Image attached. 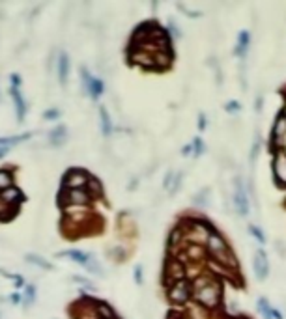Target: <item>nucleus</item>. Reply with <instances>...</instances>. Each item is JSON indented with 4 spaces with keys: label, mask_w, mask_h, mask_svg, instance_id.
I'll use <instances>...</instances> for the list:
<instances>
[{
    "label": "nucleus",
    "mask_w": 286,
    "mask_h": 319,
    "mask_svg": "<svg viewBox=\"0 0 286 319\" xmlns=\"http://www.w3.org/2000/svg\"><path fill=\"white\" fill-rule=\"evenodd\" d=\"M98 312H100L101 319H116L114 315V310L107 302H98Z\"/></svg>",
    "instance_id": "24"
},
{
    "label": "nucleus",
    "mask_w": 286,
    "mask_h": 319,
    "mask_svg": "<svg viewBox=\"0 0 286 319\" xmlns=\"http://www.w3.org/2000/svg\"><path fill=\"white\" fill-rule=\"evenodd\" d=\"M271 172H273L275 183H277L279 187H282V189H286V150L284 148L273 151Z\"/></svg>",
    "instance_id": "2"
},
{
    "label": "nucleus",
    "mask_w": 286,
    "mask_h": 319,
    "mask_svg": "<svg viewBox=\"0 0 286 319\" xmlns=\"http://www.w3.org/2000/svg\"><path fill=\"white\" fill-rule=\"evenodd\" d=\"M168 28H170V34H172L174 38H180V36H181V32L178 30V25H176V23H172V21H170Z\"/></svg>",
    "instance_id": "36"
},
{
    "label": "nucleus",
    "mask_w": 286,
    "mask_h": 319,
    "mask_svg": "<svg viewBox=\"0 0 286 319\" xmlns=\"http://www.w3.org/2000/svg\"><path fill=\"white\" fill-rule=\"evenodd\" d=\"M30 135H21V137H12V138H0V146H14V144H19L23 140H27Z\"/></svg>",
    "instance_id": "27"
},
{
    "label": "nucleus",
    "mask_w": 286,
    "mask_h": 319,
    "mask_svg": "<svg viewBox=\"0 0 286 319\" xmlns=\"http://www.w3.org/2000/svg\"><path fill=\"white\" fill-rule=\"evenodd\" d=\"M67 67H69V60H67V54L62 52L60 60H58V77H60V82L66 84V78H67Z\"/></svg>",
    "instance_id": "20"
},
{
    "label": "nucleus",
    "mask_w": 286,
    "mask_h": 319,
    "mask_svg": "<svg viewBox=\"0 0 286 319\" xmlns=\"http://www.w3.org/2000/svg\"><path fill=\"white\" fill-rule=\"evenodd\" d=\"M181 153H183V155H191V153H193V144H187V146H183Z\"/></svg>",
    "instance_id": "39"
},
{
    "label": "nucleus",
    "mask_w": 286,
    "mask_h": 319,
    "mask_svg": "<svg viewBox=\"0 0 286 319\" xmlns=\"http://www.w3.org/2000/svg\"><path fill=\"white\" fill-rule=\"evenodd\" d=\"M88 194H92V196H101V185L98 179H88Z\"/></svg>",
    "instance_id": "26"
},
{
    "label": "nucleus",
    "mask_w": 286,
    "mask_h": 319,
    "mask_svg": "<svg viewBox=\"0 0 286 319\" xmlns=\"http://www.w3.org/2000/svg\"><path fill=\"white\" fill-rule=\"evenodd\" d=\"M100 114H101V131H103V135H105V137H109V135L113 133L111 116H109V112H107L105 107H101V109H100Z\"/></svg>",
    "instance_id": "16"
},
{
    "label": "nucleus",
    "mask_w": 286,
    "mask_h": 319,
    "mask_svg": "<svg viewBox=\"0 0 286 319\" xmlns=\"http://www.w3.org/2000/svg\"><path fill=\"white\" fill-rule=\"evenodd\" d=\"M193 295L197 299V304L204 310H215L219 308L221 300H223V286L221 280L213 278L208 286H202L199 289H193Z\"/></svg>",
    "instance_id": "1"
},
{
    "label": "nucleus",
    "mask_w": 286,
    "mask_h": 319,
    "mask_svg": "<svg viewBox=\"0 0 286 319\" xmlns=\"http://www.w3.org/2000/svg\"><path fill=\"white\" fill-rule=\"evenodd\" d=\"M174 179H176V181H174V185L172 187H170V194H174V192H176V190L180 189V185H181V181H183V172H178V174H176V176H174Z\"/></svg>",
    "instance_id": "32"
},
{
    "label": "nucleus",
    "mask_w": 286,
    "mask_h": 319,
    "mask_svg": "<svg viewBox=\"0 0 286 319\" xmlns=\"http://www.w3.org/2000/svg\"><path fill=\"white\" fill-rule=\"evenodd\" d=\"M232 202H234V209L240 217H247L249 215V198L245 194V187L241 183L240 177L234 179V192H232Z\"/></svg>",
    "instance_id": "5"
},
{
    "label": "nucleus",
    "mask_w": 286,
    "mask_h": 319,
    "mask_svg": "<svg viewBox=\"0 0 286 319\" xmlns=\"http://www.w3.org/2000/svg\"><path fill=\"white\" fill-rule=\"evenodd\" d=\"M193 202L199 205V207H208L210 205V189H206V190H200L199 194L195 196L193 198Z\"/></svg>",
    "instance_id": "22"
},
{
    "label": "nucleus",
    "mask_w": 286,
    "mask_h": 319,
    "mask_svg": "<svg viewBox=\"0 0 286 319\" xmlns=\"http://www.w3.org/2000/svg\"><path fill=\"white\" fill-rule=\"evenodd\" d=\"M204 252H206V250H204V247H200V245H189V247H187V258L193 261L204 260V256H206Z\"/></svg>",
    "instance_id": "14"
},
{
    "label": "nucleus",
    "mask_w": 286,
    "mask_h": 319,
    "mask_svg": "<svg viewBox=\"0 0 286 319\" xmlns=\"http://www.w3.org/2000/svg\"><path fill=\"white\" fill-rule=\"evenodd\" d=\"M249 234L253 235L254 239L258 243H266V234L258 228V226H254V224H249Z\"/></svg>",
    "instance_id": "25"
},
{
    "label": "nucleus",
    "mask_w": 286,
    "mask_h": 319,
    "mask_svg": "<svg viewBox=\"0 0 286 319\" xmlns=\"http://www.w3.org/2000/svg\"><path fill=\"white\" fill-rule=\"evenodd\" d=\"M27 260L28 261H32V263H36V265H41V267H45V269H51V263L49 261H45L43 258H38V256H27Z\"/></svg>",
    "instance_id": "31"
},
{
    "label": "nucleus",
    "mask_w": 286,
    "mask_h": 319,
    "mask_svg": "<svg viewBox=\"0 0 286 319\" xmlns=\"http://www.w3.org/2000/svg\"><path fill=\"white\" fill-rule=\"evenodd\" d=\"M135 278H137V284H142V271H140V267L135 269Z\"/></svg>",
    "instance_id": "40"
},
{
    "label": "nucleus",
    "mask_w": 286,
    "mask_h": 319,
    "mask_svg": "<svg viewBox=\"0 0 286 319\" xmlns=\"http://www.w3.org/2000/svg\"><path fill=\"white\" fill-rule=\"evenodd\" d=\"M80 77H82V84H84V88H86L88 93H90L93 99L100 97L101 93H103V82H101L100 78L92 77L84 67L80 69Z\"/></svg>",
    "instance_id": "8"
},
{
    "label": "nucleus",
    "mask_w": 286,
    "mask_h": 319,
    "mask_svg": "<svg viewBox=\"0 0 286 319\" xmlns=\"http://www.w3.org/2000/svg\"><path fill=\"white\" fill-rule=\"evenodd\" d=\"M60 116V111H56V109H51V111L45 112V120H53V118H58Z\"/></svg>",
    "instance_id": "38"
},
{
    "label": "nucleus",
    "mask_w": 286,
    "mask_h": 319,
    "mask_svg": "<svg viewBox=\"0 0 286 319\" xmlns=\"http://www.w3.org/2000/svg\"><path fill=\"white\" fill-rule=\"evenodd\" d=\"M131 60H133L135 64L142 65L144 69H155V60H153V56L150 54V52L146 51H133L131 52Z\"/></svg>",
    "instance_id": "10"
},
{
    "label": "nucleus",
    "mask_w": 286,
    "mask_h": 319,
    "mask_svg": "<svg viewBox=\"0 0 286 319\" xmlns=\"http://www.w3.org/2000/svg\"><path fill=\"white\" fill-rule=\"evenodd\" d=\"M280 116H282V118H284V120H286V103H284V109L280 111Z\"/></svg>",
    "instance_id": "42"
},
{
    "label": "nucleus",
    "mask_w": 286,
    "mask_h": 319,
    "mask_svg": "<svg viewBox=\"0 0 286 319\" xmlns=\"http://www.w3.org/2000/svg\"><path fill=\"white\" fill-rule=\"evenodd\" d=\"M208 127L206 114H199V131H204Z\"/></svg>",
    "instance_id": "35"
},
{
    "label": "nucleus",
    "mask_w": 286,
    "mask_h": 319,
    "mask_svg": "<svg viewBox=\"0 0 286 319\" xmlns=\"http://www.w3.org/2000/svg\"><path fill=\"white\" fill-rule=\"evenodd\" d=\"M86 183H88L86 174L80 172V170H71L66 176V185H69L71 189H80V187H84Z\"/></svg>",
    "instance_id": "11"
},
{
    "label": "nucleus",
    "mask_w": 286,
    "mask_h": 319,
    "mask_svg": "<svg viewBox=\"0 0 286 319\" xmlns=\"http://www.w3.org/2000/svg\"><path fill=\"white\" fill-rule=\"evenodd\" d=\"M185 267L181 265L178 260H168L165 263V274H163V282H165L166 289L170 286H174L176 282H181L185 280Z\"/></svg>",
    "instance_id": "4"
},
{
    "label": "nucleus",
    "mask_w": 286,
    "mask_h": 319,
    "mask_svg": "<svg viewBox=\"0 0 286 319\" xmlns=\"http://www.w3.org/2000/svg\"><path fill=\"white\" fill-rule=\"evenodd\" d=\"M230 247H228V243H226L225 235L217 232V230H213L212 235L208 237L206 241V252L210 254V258H215V256L223 254V252H228Z\"/></svg>",
    "instance_id": "6"
},
{
    "label": "nucleus",
    "mask_w": 286,
    "mask_h": 319,
    "mask_svg": "<svg viewBox=\"0 0 286 319\" xmlns=\"http://www.w3.org/2000/svg\"><path fill=\"white\" fill-rule=\"evenodd\" d=\"M275 247H277V250L280 248V252H282V256L286 254V247H284V243H282V241H277V243H275Z\"/></svg>",
    "instance_id": "41"
},
{
    "label": "nucleus",
    "mask_w": 286,
    "mask_h": 319,
    "mask_svg": "<svg viewBox=\"0 0 286 319\" xmlns=\"http://www.w3.org/2000/svg\"><path fill=\"white\" fill-rule=\"evenodd\" d=\"M6 151H8V148H0V157L4 155V153H6Z\"/></svg>",
    "instance_id": "43"
},
{
    "label": "nucleus",
    "mask_w": 286,
    "mask_h": 319,
    "mask_svg": "<svg viewBox=\"0 0 286 319\" xmlns=\"http://www.w3.org/2000/svg\"><path fill=\"white\" fill-rule=\"evenodd\" d=\"M12 95H14L15 104H17V120H19V122H23V118H25V101H23V97H21V93H19V90H17V86H14V88H12Z\"/></svg>",
    "instance_id": "19"
},
{
    "label": "nucleus",
    "mask_w": 286,
    "mask_h": 319,
    "mask_svg": "<svg viewBox=\"0 0 286 319\" xmlns=\"http://www.w3.org/2000/svg\"><path fill=\"white\" fill-rule=\"evenodd\" d=\"M234 319H245V317H234Z\"/></svg>",
    "instance_id": "44"
},
{
    "label": "nucleus",
    "mask_w": 286,
    "mask_h": 319,
    "mask_svg": "<svg viewBox=\"0 0 286 319\" xmlns=\"http://www.w3.org/2000/svg\"><path fill=\"white\" fill-rule=\"evenodd\" d=\"M12 185V176L8 174V172H4V170H0V187L2 189H8Z\"/></svg>",
    "instance_id": "30"
},
{
    "label": "nucleus",
    "mask_w": 286,
    "mask_h": 319,
    "mask_svg": "<svg viewBox=\"0 0 286 319\" xmlns=\"http://www.w3.org/2000/svg\"><path fill=\"white\" fill-rule=\"evenodd\" d=\"M25 299H27L25 300V304H27V306L34 302V286H27V297H25Z\"/></svg>",
    "instance_id": "34"
},
{
    "label": "nucleus",
    "mask_w": 286,
    "mask_h": 319,
    "mask_svg": "<svg viewBox=\"0 0 286 319\" xmlns=\"http://www.w3.org/2000/svg\"><path fill=\"white\" fill-rule=\"evenodd\" d=\"M191 295H193V286H191V282L187 280L176 282L174 286L166 289V297L174 304H185L187 300L191 299Z\"/></svg>",
    "instance_id": "3"
},
{
    "label": "nucleus",
    "mask_w": 286,
    "mask_h": 319,
    "mask_svg": "<svg viewBox=\"0 0 286 319\" xmlns=\"http://www.w3.org/2000/svg\"><path fill=\"white\" fill-rule=\"evenodd\" d=\"M260 148H262V144H260V137H256L254 138V142H253V148H251V155H249V161H251V163H256L258 153H260Z\"/></svg>",
    "instance_id": "28"
},
{
    "label": "nucleus",
    "mask_w": 286,
    "mask_h": 319,
    "mask_svg": "<svg viewBox=\"0 0 286 319\" xmlns=\"http://www.w3.org/2000/svg\"><path fill=\"white\" fill-rule=\"evenodd\" d=\"M225 111L230 112V114H234V112H240L241 107H240V103H238V101H228V103H226V107H225Z\"/></svg>",
    "instance_id": "33"
},
{
    "label": "nucleus",
    "mask_w": 286,
    "mask_h": 319,
    "mask_svg": "<svg viewBox=\"0 0 286 319\" xmlns=\"http://www.w3.org/2000/svg\"><path fill=\"white\" fill-rule=\"evenodd\" d=\"M249 45H251V34H249V30H241L238 36V45L234 47V54L243 58L249 51Z\"/></svg>",
    "instance_id": "12"
},
{
    "label": "nucleus",
    "mask_w": 286,
    "mask_h": 319,
    "mask_svg": "<svg viewBox=\"0 0 286 319\" xmlns=\"http://www.w3.org/2000/svg\"><path fill=\"white\" fill-rule=\"evenodd\" d=\"M256 308H258L260 315H262L264 319H273V317H271V310H273V306L269 304V300H267L266 297H260L258 302H256Z\"/></svg>",
    "instance_id": "18"
},
{
    "label": "nucleus",
    "mask_w": 286,
    "mask_h": 319,
    "mask_svg": "<svg viewBox=\"0 0 286 319\" xmlns=\"http://www.w3.org/2000/svg\"><path fill=\"white\" fill-rule=\"evenodd\" d=\"M66 140V127H56V129L51 133V142L54 144V146H60L62 142Z\"/></svg>",
    "instance_id": "23"
},
{
    "label": "nucleus",
    "mask_w": 286,
    "mask_h": 319,
    "mask_svg": "<svg viewBox=\"0 0 286 319\" xmlns=\"http://www.w3.org/2000/svg\"><path fill=\"white\" fill-rule=\"evenodd\" d=\"M21 198H23V194H21V190L19 189H4V192L0 194V200L2 202H6V203H12V202H19Z\"/></svg>",
    "instance_id": "15"
},
{
    "label": "nucleus",
    "mask_w": 286,
    "mask_h": 319,
    "mask_svg": "<svg viewBox=\"0 0 286 319\" xmlns=\"http://www.w3.org/2000/svg\"><path fill=\"white\" fill-rule=\"evenodd\" d=\"M88 198H90L88 192H84V190H80V189H73L69 192V202L71 203H86Z\"/></svg>",
    "instance_id": "21"
},
{
    "label": "nucleus",
    "mask_w": 286,
    "mask_h": 319,
    "mask_svg": "<svg viewBox=\"0 0 286 319\" xmlns=\"http://www.w3.org/2000/svg\"><path fill=\"white\" fill-rule=\"evenodd\" d=\"M193 155L195 157H199V155H202V153H204V151H206V144L202 142V138L200 137H197L193 140Z\"/></svg>",
    "instance_id": "29"
},
{
    "label": "nucleus",
    "mask_w": 286,
    "mask_h": 319,
    "mask_svg": "<svg viewBox=\"0 0 286 319\" xmlns=\"http://www.w3.org/2000/svg\"><path fill=\"white\" fill-rule=\"evenodd\" d=\"M66 256H69L71 260L80 263V265H84V267H88L92 263V258L88 254H84V252H80V250H69V252H66Z\"/></svg>",
    "instance_id": "17"
},
{
    "label": "nucleus",
    "mask_w": 286,
    "mask_h": 319,
    "mask_svg": "<svg viewBox=\"0 0 286 319\" xmlns=\"http://www.w3.org/2000/svg\"><path fill=\"white\" fill-rule=\"evenodd\" d=\"M174 176H176V174H174L172 170H170V172L166 174L165 181H163V185H165V189H170V183H172V177H174Z\"/></svg>",
    "instance_id": "37"
},
{
    "label": "nucleus",
    "mask_w": 286,
    "mask_h": 319,
    "mask_svg": "<svg viewBox=\"0 0 286 319\" xmlns=\"http://www.w3.org/2000/svg\"><path fill=\"white\" fill-rule=\"evenodd\" d=\"M253 271H254V276H256V280L258 282H264L267 278V274H269V261H267V256L262 248H258V250L254 252Z\"/></svg>",
    "instance_id": "7"
},
{
    "label": "nucleus",
    "mask_w": 286,
    "mask_h": 319,
    "mask_svg": "<svg viewBox=\"0 0 286 319\" xmlns=\"http://www.w3.org/2000/svg\"><path fill=\"white\" fill-rule=\"evenodd\" d=\"M153 60H155V67L157 69H166L168 65L172 64V52L170 51H159L153 54Z\"/></svg>",
    "instance_id": "13"
},
{
    "label": "nucleus",
    "mask_w": 286,
    "mask_h": 319,
    "mask_svg": "<svg viewBox=\"0 0 286 319\" xmlns=\"http://www.w3.org/2000/svg\"><path fill=\"white\" fill-rule=\"evenodd\" d=\"M284 138H286V120L279 114V118H277V122H275L273 131H271V144L273 146H277V144H279V150H280Z\"/></svg>",
    "instance_id": "9"
}]
</instances>
